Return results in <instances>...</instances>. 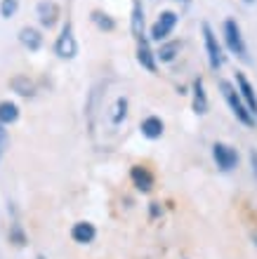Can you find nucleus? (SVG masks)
Wrapping results in <instances>:
<instances>
[{
  "mask_svg": "<svg viewBox=\"0 0 257 259\" xmlns=\"http://www.w3.org/2000/svg\"><path fill=\"white\" fill-rule=\"evenodd\" d=\"M137 62L142 64V68H146L149 73H156V52L151 50V45L144 38H139L137 40Z\"/></svg>",
  "mask_w": 257,
  "mask_h": 259,
  "instance_id": "nucleus-10",
  "label": "nucleus"
},
{
  "mask_svg": "<svg viewBox=\"0 0 257 259\" xmlns=\"http://www.w3.org/2000/svg\"><path fill=\"white\" fill-rule=\"evenodd\" d=\"M179 50H182V42L179 40H163L161 45H158V50H156V59L163 64L175 62L177 55H179Z\"/></svg>",
  "mask_w": 257,
  "mask_h": 259,
  "instance_id": "nucleus-13",
  "label": "nucleus"
},
{
  "mask_svg": "<svg viewBox=\"0 0 257 259\" xmlns=\"http://www.w3.org/2000/svg\"><path fill=\"white\" fill-rule=\"evenodd\" d=\"M125 116H128V99H125V97H118L114 102V106H111L108 120H111V125H121L123 120H125Z\"/></svg>",
  "mask_w": 257,
  "mask_h": 259,
  "instance_id": "nucleus-18",
  "label": "nucleus"
},
{
  "mask_svg": "<svg viewBox=\"0 0 257 259\" xmlns=\"http://www.w3.org/2000/svg\"><path fill=\"white\" fill-rule=\"evenodd\" d=\"M222 33H224V42H227V48H229L231 55H236L238 59H243V62H250V57H248V45H245L243 33H241V26L236 24V19L224 21Z\"/></svg>",
  "mask_w": 257,
  "mask_h": 259,
  "instance_id": "nucleus-2",
  "label": "nucleus"
},
{
  "mask_svg": "<svg viewBox=\"0 0 257 259\" xmlns=\"http://www.w3.org/2000/svg\"><path fill=\"white\" fill-rule=\"evenodd\" d=\"M252 243H255V245H257V229H255V231H252Z\"/></svg>",
  "mask_w": 257,
  "mask_h": 259,
  "instance_id": "nucleus-26",
  "label": "nucleus"
},
{
  "mask_svg": "<svg viewBox=\"0 0 257 259\" xmlns=\"http://www.w3.org/2000/svg\"><path fill=\"white\" fill-rule=\"evenodd\" d=\"M97 236V229L90 222H78V224H74V229H71V238L76 240V243H81V245H88V243H92Z\"/></svg>",
  "mask_w": 257,
  "mask_h": 259,
  "instance_id": "nucleus-15",
  "label": "nucleus"
},
{
  "mask_svg": "<svg viewBox=\"0 0 257 259\" xmlns=\"http://www.w3.org/2000/svg\"><path fill=\"white\" fill-rule=\"evenodd\" d=\"M219 85V92H222V97H224V102L229 104V109H231V113L241 120L243 125H248V127H252L255 125V116H252L250 111H248V106H245V102L241 99V95H238V90L231 85L229 80H219L217 82Z\"/></svg>",
  "mask_w": 257,
  "mask_h": 259,
  "instance_id": "nucleus-1",
  "label": "nucleus"
},
{
  "mask_svg": "<svg viewBox=\"0 0 257 259\" xmlns=\"http://www.w3.org/2000/svg\"><path fill=\"white\" fill-rule=\"evenodd\" d=\"M212 160L217 163V167L222 172H231L238 165V153L234 146L224 142H215L212 144Z\"/></svg>",
  "mask_w": 257,
  "mask_h": 259,
  "instance_id": "nucleus-6",
  "label": "nucleus"
},
{
  "mask_svg": "<svg viewBox=\"0 0 257 259\" xmlns=\"http://www.w3.org/2000/svg\"><path fill=\"white\" fill-rule=\"evenodd\" d=\"M54 55L59 59H76L78 55V40H76L74 33V24L71 21H64L57 40H54Z\"/></svg>",
  "mask_w": 257,
  "mask_h": 259,
  "instance_id": "nucleus-3",
  "label": "nucleus"
},
{
  "mask_svg": "<svg viewBox=\"0 0 257 259\" xmlns=\"http://www.w3.org/2000/svg\"><path fill=\"white\" fill-rule=\"evenodd\" d=\"M236 90H238V95H241V99L245 102V106H248V111H250L252 116L257 118V95H255V88H252L250 80H248L243 73H236Z\"/></svg>",
  "mask_w": 257,
  "mask_h": 259,
  "instance_id": "nucleus-8",
  "label": "nucleus"
},
{
  "mask_svg": "<svg viewBox=\"0 0 257 259\" xmlns=\"http://www.w3.org/2000/svg\"><path fill=\"white\" fill-rule=\"evenodd\" d=\"M19 118V106L14 102H0V125H12Z\"/></svg>",
  "mask_w": 257,
  "mask_h": 259,
  "instance_id": "nucleus-19",
  "label": "nucleus"
},
{
  "mask_svg": "<svg viewBox=\"0 0 257 259\" xmlns=\"http://www.w3.org/2000/svg\"><path fill=\"white\" fill-rule=\"evenodd\" d=\"M10 240H12L14 245H24V243H26V236H24L19 224H14L12 229H10Z\"/></svg>",
  "mask_w": 257,
  "mask_h": 259,
  "instance_id": "nucleus-22",
  "label": "nucleus"
},
{
  "mask_svg": "<svg viewBox=\"0 0 257 259\" xmlns=\"http://www.w3.org/2000/svg\"><path fill=\"white\" fill-rule=\"evenodd\" d=\"M177 21H179V17H177V12H172V10H165V12L158 14V19L154 21V26H151V33L149 38L154 42H163L168 40V35L175 31Z\"/></svg>",
  "mask_w": 257,
  "mask_h": 259,
  "instance_id": "nucleus-5",
  "label": "nucleus"
},
{
  "mask_svg": "<svg viewBox=\"0 0 257 259\" xmlns=\"http://www.w3.org/2000/svg\"><path fill=\"white\" fill-rule=\"evenodd\" d=\"M144 7H142V0H132V14H130V31L135 35L137 40L144 38Z\"/></svg>",
  "mask_w": 257,
  "mask_h": 259,
  "instance_id": "nucleus-11",
  "label": "nucleus"
},
{
  "mask_svg": "<svg viewBox=\"0 0 257 259\" xmlns=\"http://www.w3.org/2000/svg\"><path fill=\"white\" fill-rule=\"evenodd\" d=\"M90 19L95 21V26L99 28V31H114V28H116V21L111 19L106 12H102V10H95Z\"/></svg>",
  "mask_w": 257,
  "mask_h": 259,
  "instance_id": "nucleus-20",
  "label": "nucleus"
},
{
  "mask_svg": "<svg viewBox=\"0 0 257 259\" xmlns=\"http://www.w3.org/2000/svg\"><path fill=\"white\" fill-rule=\"evenodd\" d=\"M10 88L17 92L19 97H33L35 95V82L28 75H14L10 80Z\"/></svg>",
  "mask_w": 257,
  "mask_h": 259,
  "instance_id": "nucleus-17",
  "label": "nucleus"
},
{
  "mask_svg": "<svg viewBox=\"0 0 257 259\" xmlns=\"http://www.w3.org/2000/svg\"><path fill=\"white\" fill-rule=\"evenodd\" d=\"M182 3H187V0H182Z\"/></svg>",
  "mask_w": 257,
  "mask_h": 259,
  "instance_id": "nucleus-28",
  "label": "nucleus"
},
{
  "mask_svg": "<svg viewBox=\"0 0 257 259\" xmlns=\"http://www.w3.org/2000/svg\"><path fill=\"white\" fill-rule=\"evenodd\" d=\"M5 149H7V130H5V125H0V160H3Z\"/></svg>",
  "mask_w": 257,
  "mask_h": 259,
  "instance_id": "nucleus-23",
  "label": "nucleus"
},
{
  "mask_svg": "<svg viewBox=\"0 0 257 259\" xmlns=\"http://www.w3.org/2000/svg\"><path fill=\"white\" fill-rule=\"evenodd\" d=\"M19 42L24 45L26 50H31V52H35V50L43 48V33L38 31V28L33 26H24L19 31Z\"/></svg>",
  "mask_w": 257,
  "mask_h": 259,
  "instance_id": "nucleus-14",
  "label": "nucleus"
},
{
  "mask_svg": "<svg viewBox=\"0 0 257 259\" xmlns=\"http://www.w3.org/2000/svg\"><path fill=\"white\" fill-rule=\"evenodd\" d=\"M191 95H194V111H196L198 116H205L208 113V95H205V85L201 78H196L194 80V85H191Z\"/></svg>",
  "mask_w": 257,
  "mask_h": 259,
  "instance_id": "nucleus-12",
  "label": "nucleus"
},
{
  "mask_svg": "<svg viewBox=\"0 0 257 259\" xmlns=\"http://www.w3.org/2000/svg\"><path fill=\"white\" fill-rule=\"evenodd\" d=\"M35 17H38V21H41V26L52 28L54 24L59 21L61 10H59L57 3H52V0H41L38 7H35Z\"/></svg>",
  "mask_w": 257,
  "mask_h": 259,
  "instance_id": "nucleus-7",
  "label": "nucleus"
},
{
  "mask_svg": "<svg viewBox=\"0 0 257 259\" xmlns=\"http://www.w3.org/2000/svg\"><path fill=\"white\" fill-rule=\"evenodd\" d=\"M17 10H19V0H0V17H3V19L14 17Z\"/></svg>",
  "mask_w": 257,
  "mask_h": 259,
  "instance_id": "nucleus-21",
  "label": "nucleus"
},
{
  "mask_svg": "<svg viewBox=\"0 0 257 259\" xmlns=\"http://www.w3.org/2000/svg\"><path fill=\"white\" fill-rule=\"evenodd\" d=\"M130 179H132V184L137 186V191L149 193L151 189H154V175H151L146 167H142V165H135V167L130 170Z\"/></svg>",
  "mask_w": 257,
  "mask_h": 259,
  "instance_id": "nucleus-9",
  "label": "nucleus"
},
{
  "mask_svg": "<svg viewBox=\"0 0 257 259\" xmlns=\"http://www.w3.org/2000/svg\"><path fill=\"white\" fill-rule=\"evenodd\" d=\"M139 130H142V135L146 139H161L165 125H163V120L158 116H146L142 120V125H139Z\"/></svg>",
  "mask_w": 257,
  "mask_h": 259,
  "instance_id": "nucleus-16",
  "label": "nucleus"
},
{
  "mask_svg": "<svg viewBox=\"0 0 257 259\" xmlns=\"http://www.w3.org/2000/svg\"><path fill=\"white\" fill-rule=\"evenodd\" d=\"M250 165H252V175H255V179H257V151L255 149L250 151Z\"/></svg>",
  "mask_w": 257,
  "mask_h": 259,
  "instance_id": "nucleus-24",
  "label": "nucleus"
},
{
  "mask_svg": "<svg viewBox=\"0 0 257 259\" xmlns=\"http://www.w3.org/2000/svg\"><path fill=\"white\" fill-rule=\"evenodd\" d=\"M151 214H158V203H151Z\"/></svg>",
  "mask_w": 257,
  "mask_h": 259,
  "instance_id": "nucleus-25",
  "label": "nucleus"
},
{
  "mask_svg": "<svg viewBox=\"0 0 257 259\" xmlns=\"http://www.w3.org/2000/svg\"><path fill=\"white\" fill-rule=\"evenodd\" d=\"M203 42H205V55H208V62L212 71H219L224 66V52L222 45L217 40L215 31L210 28V24H203Z\"/></svg>",
  "mask_w": 257,
  "mask_h": 259,
  "instance_id": "nucleus-4",
  "label": "nucleus"
},
{
  "mask_svg": "<svg viewBox=\"0 0 257 259\" xmlns=\"http://www.w3.org/2000/svg\"><path fill=\"white\" fill-rule=\"evenodd\" d=\"M243 3H245V5H252V3H255V0H243Z\"/></svg>",
  "mask_w": 257,
  "mask_h": 259,
  "instance_id": "nucleus-27",
  "label": "nucleus"
}]
</instances>
